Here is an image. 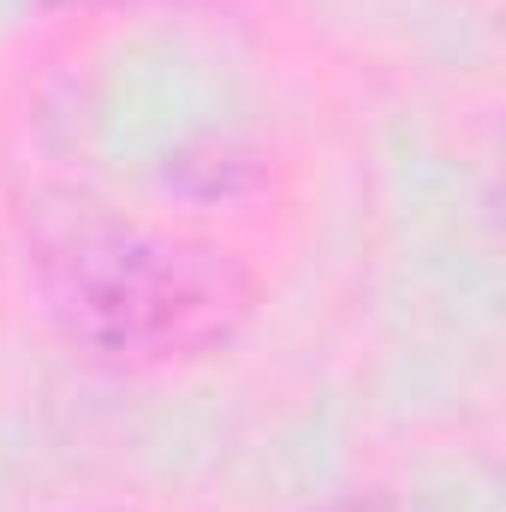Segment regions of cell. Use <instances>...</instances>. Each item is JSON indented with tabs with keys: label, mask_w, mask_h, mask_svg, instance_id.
I'll list each match as a JSON object with an SVG mask.
<instances>
[{
	"label": "cell",
	"mask_w": 506,
	"mask_h": 512,
	"mask_svg": "<svg viewBox=\"0 0 506 512\" xmlns=\"http://www.w3.org/2000/svg\"><path fill=\"white\" fill-rule=\"evenodd\" d=\"M42 298L72 346L126 370L197 364L251 316V274L227 245L84 221L42 251Z\"/></svg>",
	"instance_id": "1"
},
{
	"label": "cell",
	"mask_w": 506,
	"mask_h": 512,
	"mask_svg": "<svg viewBox=\"0 0 506 512\" xmlns=\"http://www.w3.org/2000/svg\"><path fill=\"white\" fill-rule=\"evenodd\" d=\"M334 512H387V507H364V501H358V507H334Z\"/></svg>",
	"instance_id": "2"
},
{
	"label": "cell",
	"mask_w": 506,
	"mask_h": 512,
	"mask_svg": "<svg viewBox=\"0 0 506 512\" xmlns=\"http://www.w3.org/2000/svg\"><path fill=\"white\" fill-rule=\"evenodd\" d=\"M48 6H84V0H48Z\"/></svg>",
	"instance_id": "3"
}]
</instances>
